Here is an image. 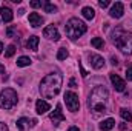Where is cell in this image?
Listing matches in <instances>:
<instances>
[{
  "label": "cell",
  "instance_id": "6da1fadb",
  "mask_svg": "<svg viewBox=\"0 0 132 131\" xmlns=\"http://www.w3.org/2000/svg\"><path fill=\"white\" fill-rule=\"evenodd\" d=\"M63 77L59 72H51L48 74L42 82H40V94L45 99H54L62 88Z\"/></svg>",
  "mask_w": 132,
  "mask_h": 131
},
{
  "label": "cell",
  "instance_id": "7a4b0ae2",
  "mask_svg": "<svg viewBox=\"0 0 132 131\" xmlns=\"http://www.w3.org/2000/svg\"><path fill=\"white\" fill-rule=\"evenodd\" d=\"M109 100V91L104 86H97L91 91L88 99V106L95 113H104L106 105Z\"/></svg>",
  "mask_w": 132,
  "mask_h": 131
},
{
  "label": "cell",
  "instance_id": "3957f363",
  "mask_svg": "<svg viewBox=\"0 0 132 131\" xmlns=\"http://www.w3.org/2000/svg\"><path fill=\"white\" fill-rule=\"evenodd\" d=\"M112 43L125 54H132V34L123 31L121 28H117L112 33Z\"/></svg>",
  "mask_w": 132,
  "mask_h": 131
},
{
  "label": "cell",
  "instance_id": "277c9868",
  "mask_svg": "<svg viewBox=\"0 0 132 131\" xmlns=\"http://www.w3.org/2000/svg\"><path fill=\"white\" fill-rule=\"evenodd\" d=\"M65 30H66V35H68L71 40H75V39L81 37L83 34L88 31V26H86V23H85V22L78 20L77 17H72V19H69V20H68Z\"/></svg>",
  "mask_w": 132,
  "mask_h": 131
},
{
  "label": "cell",
  "instance_id": "5b68a950",
  "mask_svg": "<svg viewBox=\"0 0 132 131\" xmlns=\"http://www.w3.org/2000/svg\"><path fill=\"white\" fill-rule=\"evenodd\" d=\"M17 103V93L12 88H5L0 93V108L3 110H11Z\"/></svg>",
  "mask_w": 132,
  "mask_h": 131
},
{
  "label": "cell",
  "instance_id": "8992f818",
  "mask_svg": "<svg viewBox=\"0 0 132 131\" xmlns=\"http://www.w3.org/2000/svg\"><path fill=\"white\" fill-rule=\"evenodd\" d=\"M65 102H66V106H68L69 111H72V113L78 111V108H80V102H78V96H77L75 93H72V91H66L65 93Z\"/></svg>",
  "mask_w": 132,
  "mask_h": 131
},
{
  "label": "cell",
  "instance_id": "52a82bcc",
  "mask_svg": "<svg viewBox=\"0 0 132 131\" xmlns=\"http://www.w3.org/2000/svg\"><path fill=\"white\" fill-rule=\"evenodd\" d=\"M49 119H51V122H52L55 127H57V125H60L62 122H65L66 117H65V114L62 113V105H57V106H55V111H52V113H51Z\"/></svg>",
  "mask_w": 132,
  "mask_h": 131
},
{
  "label": "cell",
  "instance_id": "ba28073f",
  "mask_svg": "<svg viewBox=\"0 0 132 131\" xmlns=\"http://www.w3.org/2000/svg\"><path fill=\"white\" fill-rule=\"evenodd\" d=\"M109 79H111V82H112V85H114L115 91H120V93H121V91H125V88H126V83H125V80H123L120 76H117V74L111 72Z\"/></svg>",
  "mask_w": 132,
  "mask_h": 131
},
{
  "label": "cell",
  "instance_id": "9c48e42d",
  "mask_svg": "<svg viewBox=\"0 0 132 131\" xmlns=\"http://www.w3.org/2000/svg\"><path fill=\"white\" fill-rule=\"evenodd\" d=\"M123 12H125V5H123L121 2H115V3L112 5L111 11H109L111 17H114V19H120V17L123 16Z\"/></svg>",
  "mask_w": 132,
  "mask_h": 131
},
{
  "label": "cell",
  "instance_id": "30bf717a",
  "mask_svg": "<svg viewBox=\"0 0 132 131\" xmlns=\"http://www.w3.org/2000/svg\"><path fill=\"white\" fill-rule=\"evenodd\" d=\"M43 35L46 37V39H49V40H59L60 39V34L57 31V28L54 26V25H49V26H46L45 30H43Z\"/></svg>",
  "mask_w": 132,
  "mask_h": 131
},
{
  "label": "cell",
  "instance_id": "8fae6325",
  "mask_svg": "<svg viewBox=\"0 0 132 131\" xmlns=\"http://www.w3.org/2000/svg\"><path fill=\"white\" fill-rule=\"evenodd\" d=\"M88 57H89V63L94 69H101L104 66V59L98 54H89Z\"/></svg>",
  "mask_w": 132,
  "mask_h": 131
},
{
  "label": "cell",
  "instance_id": "7c38bea8",
  "mask_svg": "<svg viewBox=\"0 0 132 131\" xmlns=\"http://www.w3.org/2000/svg\"><path fill=\"white\" fill-rule=\"evenodd\" d=\"M49 108H51V105L46 102V100H37L35 102V111H37V114H45L46 111H49Z\"/></svg>",
  "mask_w": 132,
  "mask_h": 131
},
{
  "label": "cell",
  "instance_id": "4fadbf2b",
  "mask_svg": "<svg viewBox=\"0 0 132 131\" xmlns=\"http://www.w3.org/2000/svg\"><path fill=\"white\" fill-rule=\"evenodd\" d=\"M29 25H31L32 28H38V26H42V25H43V19H42V16H38L37 12H31V14H29Z\"/></svg>",
  "mask_w": 132,
  "mask_h": 131
},
{
  "label": "cell",
  "instance_id": "5bb4252c",
  "mask_svg": "<svg viewBox=\"0 0 132 131\" xmlns=\"http://www.w3.org/2000/svg\"><path fill=\"white\" fill-rule=\"evenodd\" d=\"M0 16H2V20L3 22H11L12 20V17H14V14H12V11L8 8V6H2L0 8Z\"/></svg>",
  "mask_w": 132,
  "mask_h": 131
},
{
  "label": "cell",
  "instance_id": "9a60e30c",
  "mask_svg": "<svg viewBox=\"0 0 132 131\" xmlns=\"http://www.w3.org/2000/svg\"><path fill=\"white\" fill-rule=\"evenodd\" d=\"M114 127H115V120H114V119H111V117H109V119H106V120H103V122L98 125V128L101 131H111Z\"/></svg>",
  "mask_w": 132,
  "mask_h": 131
},
{
  "label": "cell",
  "instance_id": "2e32d148",
  "mask_svg": "<svg viewBox=\"0 0 132 131\" xmlns=\"http://www.w3.org/2000/svg\"><path fill=\"white\" fill-rule=\"evenodd\" d=\"M38 43H40V39H38L37 35H31V37L28 39V42H26L28 48H29V49H32V51H37V48H38Z\"/></svg>",
  "mask_w": 132,
  "mask_h": 131
},
{
  "label": "cell",
  "instance_id": "e0dca14e",
  "mask_svg": "<svg viewBox=\"0 0 132 131\" xmlns=\"http://www.w3.org/2000/svg\"><path fill=\"white\" fill-rule=\"evenodd\" d=\"M81 14H83V17L88 19V20H92V19L95 17V11H94L91 6H85V8L81 9Z\"/></svg>",
  "mask_w": 132,
  "mask_h": 131
},
{
  "label": "cell",
  "instance_id": "ac0fdd59",
  "mask_svg": "<svg viewBox=\"0 0 132 131\" xmlns=\"http://www.w3.org/2000/svg\"><path fill=\"white\" fill-rule=\"evenodd\" d=\"M31 62H32V60H31L29 57L22 56V57H19V59H17V66H22V68H23V66H29V65H31Z\"/></svg>",
  "mask_w": 132,
  "mask_h": 131
},
{
  "label": "cell",
  "instance_id": "d6986e66",
  "mask_svg": "<svg viewBox=\"0 0 132 131\" xmlns=\"http://www.w3.org/2000/svg\"><path fill=\"white\" fill-rule=\"evenodd\" d=\"M120 116L123 117V120H126V122H132V113L129 111V110L121 108V110H120Z\"/></svg>",
  "mask_w": 132,
  "mask_h": 131
},
{
  "label": "cell",
  "instance_id": "ffe728a7",
  "mask_svg": "<svg viewBox=\"0 0 132 131\" xmlns=\"http://www.w3.org/2000/svg\"><path fill=\"white\" fill-rule=\"evenodd\" d=\"M91 45H92L94 48H97V49H103L104 42H103V39H100V37H94V39L91 40Z\"/></svg>",
  "mask_w": 132,
  "mask_h": 131
},
{
  "label": "cell",
  "instance_id": "44dd1931",
  "mask_svg": "<svg viewBox=\"0 0 132 131\" xmlns=\"http://www.w3.org/2000/svg\"><path fill=\"white\" fill-rule=\"evenodd\" d=\"M68 56H69V53H68L66 48H60L59 53H57V59H59V60H65Z\"/></svg>",
  "mask_w": 132,
  "mask_h": 131
},
{
  "label": "cell",
  "instance_id": "7402d4cb",
  "mask_svg": "<svg viewBox=\"0 0 132 131\" xmlns=\"http://www.w3.org/2000/svg\"><path fill=\"white\" fill-rule=\"evenodd\" d=\"M43 5H45V11H46V12H49V14L57 11V6H55V5H52V3H49V2H45Z\"/></svg>",
  "mask_w": 132,
  "mask_h": 131
},
{
  "label": "cell",
  "instance_id": "603a6c76",
  "mask_svg": "<svg viewBox=\"0 0 132 131\" xmlns=\"http://www.w3.org/2000/svg\"><path fill=\"white\" fill-rule=\"evenodd\" d=\"M26 122H28V119H25V117H22V119H19L17 120V130H20V131H23L25 128H26Z\"/></svg>",
  "mask_w": 132,
  "mask_h": 131
},
{
  "label": "cell",
  "instance_id": "cb8c5ba5",
  "mask_svg": "<svg viewBox=\"0 0 132 131\" xmlns=\"http://www.w3.org/2000/svg\"><path fill=\"white\" fill-rule=\"evenodd\" d=\"M14 53H15V46H14V45H9V46L6 48L5 56H6V57H12V56H14Z\"/></svg>",
  "mask_w": 132,
  "mask_h": 131
},
{
  "label": "cell",
  "instance_id": "d4e9b609",
  "mask_svg": "<svg viewBox=\"0 0 132 131\" xmlns=\"http://www.w3.org/2000/svg\"><path fill=\"white\" fill-rule=\"evenodd\" d=\"M109 3H111L109 0H100V2H98V5L101 6V8H108V6H109Z\"/></svg>",
  "mask_w": 132,
  "mask_h": 131
},
{
  "label": "cell",
  "instance_id": "484cf974",
  "mask_svg": "<svg viewBox=\"0 0 132 131\" xmlns=\"http://www.w3.org/2000/svg\"><path fill=\"white\" fill-rule=\"evenodd\" d=\"M126 79H128V80H132V66H129V68L126 69Z\"/></svg>",
  "mask_w": 132,
  "mask_h": 131
},
{
  "label": "cell",
  "instance_id": "4316f807",
  "mask_svg": "<svg viewBox=\"0 0 132 131\" xmlns=\"http://www.w3.org/2000/svg\"><path fill=\"white\" fill-rule=\"evenodd\" d=\"M14 30H15L14 26H9V28L6 30V35H8V37H12V34H14Z\"/></svg>",
  "mask_w": 132,
  "mask_h": 131
},
{
  "label": "cell",
  "instance_id": "83f0119b",
  "mask_svg": "<svg viewBox=\"0 0 132 131\" xmlns=\"http://www.w3.org/2000/svg\"><path fill=\"white\" fill-rule=\"evenodd\" d=\"M31 6H32V8H38V6H42V2L34 0V2H31Z\"/></svg>",
  "mask_w": 132,
  "mask_h": 131
},
{
  "label": "cell",
  "instance_id": "f1b7e54d",
  "mask_svg": "<svg viewBox=\"0 0 132 131\" xmlns=\"http://www.w3.org/2000/svg\"><path fill=\"white\" fill-rule=\"evenodd\" d=\"M0 131H8V125L3 123V122H0Z\"/></svg>",
  "mask_w": 132,
  "mask_h": 131
},
{
  "label": "cell",
  "instance_id": "f546056e",
  "mask_svg": "<svg viewBox=\"0 0 132 131\" xmlns=\"http://www.w3.org/2000/svg\"><path fill=\"white\" fill-rule=\"evenodd\" d=\"M78 66H80V71H81V76H83V77H86V76H88V72L85 71V68L81 66V63H78Z\"/></svg>",
  "mask_w": 132,
  "mask_h": 131
},
{
  "label": "cell",
  "instance_id": "4dcf8cb0",
  "mask_svg": "<svg viewBox=\"0 0 132 131\" xmlns=\"http://www.w3.org/2000/svg\"><path fill=\"white\" fill-rule=\"evenodd\" d=\"M111 63H112V65H117V63H118V59H117V57H111Z\"/></svg>",
  "mask_w": 132,
  "mask_h": 131
},
{
  "label": "cell",
  "instance_id": "1f68e13d",
  "mask_svg": "<svg viewBox=\"0 0 132 131\" xmlns=\"http://www.w3.org/2000/svg\"><path fill=\"white\" fill-rule=\"evenodd\" d=\"M69 85H71V86H72V88H75V80H74V79H72V80H71V82H69Z\"/></svg>",
  "mask_w": 132,
  "mask_h": 131
},
{
  "label": "cell",
  "instance_id": "d6a6232c",
  "mask_svg": "<svg viewBox=\"0 0 132 131\" xmlns=\"http://www.w3.org/2000/svg\"><path fill=\"white\" fill-rule=\"evenodd\" d=\"M68 131H80V130H78L77 127H71V128H69V130H68Z\"/></svg>",
  "mask_w": 132,
  "mask_h": 131
},
{
  "label": "cell",
  "instance_id": "836d02e7",
  "mask_svg": "<svg viewBox=\"0 0 132 131\" xmlns=\"http://www.w3.org/2000/svg\"><path fill=\"white\" fill-rule=\"evenodd\" d=\"M0 72H5V66L0 63Z\"/></svg>",
  "mask_w": 132,
  "mask_h": 131
},
{
  "label": "cell",
  "instance_id": "e575fe53",
  "mask_svg": "<svg viewBox=\"0 0 132 131\" xmlns=\"http://www.w3.org/2000/svg\"><path fill=\"white\" fill-rule=\"evenodd\" d=\"M2 51H3V43L0 42V54H2Z\"/></svg>",
  "mask_w": 132,
  "mask_h": 131
},
{
  "label": "cell",
  "instance_id": "d590c367",
  "mask_svg": "<svg viewBox=\"0 0 132 131\" xmlns=\"http://www.w3.org/2000/svg\"><path fill=\"white\" fill-rule=\"evenodd\" d=\"M131 6H132V5H131Z\"/></svg>",
  "mask_w": 132,
  "mask_h": 131
}]
</instances>
